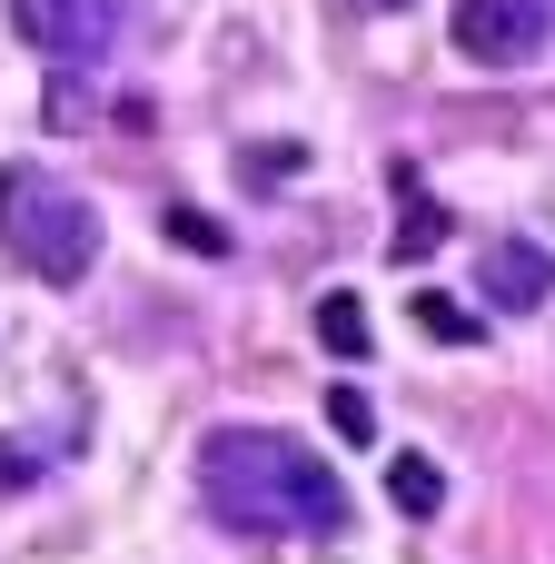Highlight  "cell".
<instances>
[{"instance_id": "obj_1", "label": "cell", "mask_w": 555, "mask_h": 564, "mask_svg": "<svg viewBox=\"0 0 555 564\" xmlns=\"http://www.w3.org/2000/svg\"><path fill=\"white\" fill-rule=\"evenodd\" d=\"M199 496L238 535H348V486L278 426H218L199 446Z\"/></svg>"}, {"instance_id": "obj_2", "label": "cell", "mask_w": 555, "mask_h": 564, "mask_svg": "<svg viewBox=\"0 0 555 564\" xmlns=\"http://www.w3.org/2000/svg\"><path fill=\"white\" fill-rule=\"evenodd\" d=\"M0 248H10L30 278L79 288V278L99 268V208H89L70 178H50V169L10 159V169H0Z\"/></svg>"}, {"instance_id": "obj_3", "label": "cell", "mask_w": 555, "mask_h": 564, "mask_svg": "<svg viewBox=\"0 0 555 564\" xmlns=\"http://www.w3.org/2000/svg\"><path fill=\"white\" fill-rule=\"evenodd\" d=\"M447 40H457V59H477V69H526L555 40V0H457V10H447Z\"/></svg>"}, {"instance_id": "obj_4", "label": "cell", "mask_w": 555, "mask_h": 564, "mask_svg": "<svg viewBox=\"0 0 555 564\" xmlns=\"http://www.w3.org/2000/svg\"><path fill=\"white\" fill-rule=\"evenodd\" d=\"M10 30H20L40 59L89 69V59L119 40V0H10Z\"/></svg>"}, {"instance_id": "obj_5", "label": "cell", "mask_w": 555, "mask_h": 564, "mask_svg": "<svg viewBox=\"0 0 555 564\" xmlns=\"http://www.w3.org/2000/svg\"><path fill=\"white\" fill-rule=\"evenodd\" d=\"M477 288L506 307V317H526V307H546L555 297V258L536 238H487V258H477Z\"/></svg>"}, {"instance_id": "obj_6", "label": "cell", "mask_w": 555, "mask_h": 564, "mask_svg": "<svg viewBox=\"0 0 555 564\" xmlns=\"http://www.w3.org/2000/svg\"><path fill=\"white\" fill-rule=\"evenodd\" d=\"M387 506H397V516H437V506H447V476H437L427 456H387Z\"/></svg>"}, {"instance_id": "obj_7", "label": "cell", "mask_w": 555, "mask_h": 564, "mask_svg": "<svg viewBox=\"0 0 555 564\" xmlns=\"http://www.w3.org/2000/svg\"><path fill=\"white\" fill-rule=\"evenodd\" d=\"M318 347H328V357H367V307H357L348 288L318 297Z\"/></svg>"}, {"instance_id": "obj_8", "label": "cell", "mask_w": 555, "mask_h": 564, "mask_svg": "<svg viewBox=\"0 0 555 564\" xmlns=\"http://www.w3.org/2000/svg\"><path fill=\"white\" fill-rule=\"evenodd\" d=\"M387 248H397L407 268H417V258H437V248H447V208H437V198H407V218H397V238H387Z\"/></svg>"}, {"instance_id": "obj_9", "label": "cell", "mask_w": 555, "mask_h": 564, "mask_svg": "<svg viewBox=\"0 0 555 564\" xmlns=\"http://www.w3.org/2000/svg\"><path fill=\"white\" fill-rule=\"evenodd\" d=\"M159 228H169L189 258H228V228H218L209 208H189V198H179V208H159Z\"/></svg>"}, {"instance_id": "obj_10", "label": "cell", "mask_w": 555, "mask_h": 564, "mask_svg": "<svg viewBox=\"0 0 555 564\" xmlns=\"http://www.w3.org/2000/svg\"><path fill=\"white\" fill-rule=\"evenodd\" d=\"M407 317H417V327H427L437 347H477V307H457V297H437V288H427V297H417Z\"/></svg>"}, {"instance_id": "obj_11", "label": "cell", "mask_w": 555, "mask_h": 564, "mask_svg": "<svg viewBox=\"0 0 555 564\" xmlns=\"http://www.w3.org/2000/svg\"><path fill=\"white\" fill-rule=\"evenodd\" d=\"M328 426H338L348 446H367V436H377V406H367L357 387H338V397H328Z\"/></svg>"}, {"instance_id": "obj_12", "label": "cell", "mask_w": 555, "mask_h": 564, "mask_svg": "<svg viewBox=\"0 0 555 564\" xmlns=\"http://www.w3.org/2000/svg\"><path fill=\"white\" fill-rule=\"evenodd\" d=\"M357 10H407V0H357Z\"/></svg>"}]
</instances>
